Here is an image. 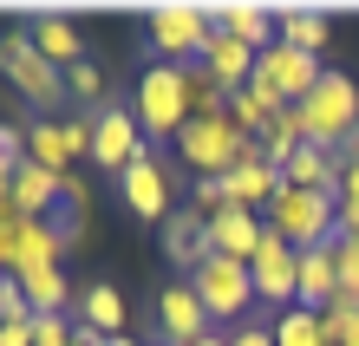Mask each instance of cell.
I'll use <instances>...</instances> for the list:
<instances>
[{
  "mask_svg": "<svg viewBox=\"0 0 359 346\" xmlns=\"http://www.w3.org/2000/svg\"><path fill=\"white\" fill-rule=\"evenodd\" d=\"M196 66H203L209 79H216V85H222V92H229V98H236V92H242V85H248V79H255V53H248V46H242V39H236V33H216V39H209V53L196 59Z\"/></svg>",
  "mask_w": 359,
  "mask_h": 346,
  "instance_id": "18",
  "label": "cell"
},
{
  "mask_svg": "<svg viewBox=\"0 0 359 346\" xmlns=\"http://www.w3.org/2000/svg\"><path fill=\"white\" fill-rule=\"evenodd\" d=\"M353 346H359V340H353Z\"/></svg>",
  "mask_w": 359,
  "mask_h": 346,
  "instance_id": "46",
  "label": "cell"
},
{
  "mask_svg": "<svg viewBox=\"0 0 359 346\" xmlns=\"http://www.w3.org/2000/svg\"><path fill=\"white\" fill-rule=\"evenodd\" d=\"M46 222L59 229V242H66V255H72L79 242H86V229H92V222H86V209H59V215H46Z\"/></svg>",
  "mask_w": 359,
  "mask_h": 346,
  "instance_id": "36",
  "label": "cell"
},
{
  "mask_svg": "<svg viewBox=\"0 0 359 346\" xmlns=\"http://www.w3.org/2000/svg\"><path fill=\"white\" fill-rule=\"evenodd\" d=\"M320 59H307V53H294V46H281V39H274V46L268 53H255V79L268 85V92L274 98H281V105H301L307 92H313V85H320Z\"/></svg>",
  "mask_w": 359,
  "mask_h": 346,
  "instance_id": "10",
  "label": "cell"
},
{
  "mask_svg": "<svg viewBox=\"0 0 359 346\" xmlns=\"http://www.w3.org/2000/svg\"><path fill=\"white\" fill-rule=\"evenodd\" d=\"M274 346H327L320 314H313V307H287V314H274Z\"/></svg>",
  "mask_w": 359,
  "mask_h": 346,
  "instance_id": "27",
  "label": "cell"
},
{
  "mask_svg": "<svg viewBox=\"0 0 359 346\" xmlns=\"http://www.w3.org/2000/svg\"><path fill=\"white\" fill-rule=\"evenodd\" d=\"M301 144H307V131H301V112L287 105V112H281V118H274L268 131H262V150H268V164H287Z\"/></svg>",
  "mask_w": 359,
  "mask_h": 346,
  "instance_id": "29",
  "label": "cell"
},
{
  "mask_svg": "<svg viewBox=\"0 0 359 346\" xmlns=\"http://www.w3.org/2000/svg\"><path fill=\"white\" fill-rule=\"evenodd\" d=\"M281 112H287V105L274 98V92H268L262 79H248L242 92L229 98V118H236V131H242V138H262V131H268V124L281 118Z\"/></svg>",
  "mask_w": 359,
  "mask_h": 346,
  "instance_id": "22",
  "label": "cell"
},
{
  "mask_svg": "<svg viewBox=\"0 0 359 346\" xmlns=\"http://www.w3.org/2000/svg\"><path fill=\"white\" fill-rule=\"evenodd\" d=\"M262 222L281 235L294 255H307L320 242H340V197H333V189H294V183H281V197L268 203Z\"/></svg>",
  "mask_w": 359,
  "mask_h": 346,
  "instance_id": "1",
  "label": "cell"
},
{
  "mask_svg": "<svg viewBox=\"0 0 359 346\" xmlns=\"http://www.w3.org/2000/svg\"><path fill=\"white\" fill-rule=\"evenodd\" d=\"M281 177L294 189H333V197H340V164H333V150H320V144H301L281 164Z\"/></svg>",
  "mask_w": 359,
  "mask_h": 346,
  "instance_id": "23",
  "label": "cell"
},
{
  "mask_svg": "<svg viewBox=\"0 0 359 346\" xmlns=\"http://www.w3.org/2000/svg\"><path fill=\"white\" fill-rule=\"evenodd\" d=\"M72 314H79V327H86V333L118 340V327H124V294L111 288V281H92V288H79Z\"/></svg>",
  "mask_w": 359,
  "mask_h": 346,
  "instance_id": "20",
  "label": "cell"
},
{
  "mask_svg": "<svg viewBox=\"0 0 359 346\" xmlns=\"http://www.w3.org/2000/svg\"><path fill=\"white\" fill-rule=\"evenodd\" d=\"M333 294H340V262H333V242H320V248L301 255V294H294V307H313V314H320Z\"/></svg>",
  "mask_w": 359,
  "mask_h": 346,
  "instance_id": "21",
  "label": "cell"
},
{
  "mask_svg": "<svg viewBox=\"0 0 359 346\" xmlns=\"http://www.w3.org/2000/svg\"><path fill=\"white\" fill-rule=\"evenodd\" d=\"M340 203H359V164L340 170Z\"/></svg>",
  "mask_w": 359,
  "mask_h": 346,
  "instance_id": "40",
  "label": "cell"
},
{
  "mask_svg": "<svg viewBox=\"0 0 359 346\" xmlns=\"http://www.w3.org/2000/svg\"><path fill=\"white\" fill-rule=\"evenodd\" d=\"M79 320L72 314H33V346H72Z\"/></svg>",
  "mask_w": 359,
  "mask_h": 346,
  "instance_id": "32",
  "label": "cell"
},
{
  "mask_svg": "<svg viewBox=\"0 0 359 346\" xmlns=\"http://www.w3.org/2000/svg\"><path fill=\"white\" fill-rule=\"evenodd\" d=\"M274 39L307 53V59H320L327 39H333V13L327 7H274Z\"/></svg>",
  "mask_w": 359,
  "mask_h": 346,
  "instance_id": "13",
  "label": "cell"
},
{
  "mask_svg": "<svg viewBox=\"0 0 359 346\" xmlns=\"http://www.w3.org/2000/svg\"><path fill=\"white\" fill-rule=\"evenodd\" d=\"M0 72H7V79H13V92H20V98H33V105H59V98H66V72L39 59L33 27H13L7 39H0Z\"/></svg>",
  "mask_w": 359,
  "mask_h": 346,
  "instance_id": "5",
  "label": "cell"
},
{
  "mask_svg": "<svg viewBox=\"0 0 359 346\" xmlns=\"http://www.w3.org/2000/svg\"><path fill=\"white\" fill-rule=\"evenodd\" d=\"M0 327H33V300L13 274H0Z\"/></svg>",
  "mask_w": 359,
  "mask_h": 346,
  "instance_id": "31",
  "label": "cell"
},
{
  "mask_svg": "<svg viewBox=\"0 0 359 346\" xmlns=\"http://www.w3.org/2000/svg\"><path fill=\"white\" fill-rule=\"evenodd\" d=\"M72 346H104V340H98V333H86V327H79V340H72Z\"/></svg>",
  "mask_w": 359,
  "mask_h": 346,
  "instance_id": "44",
  "label": "cell"
},
{
  "mask_svg": "<svg viewBox=\"0 0 359 346\" xmlns=\"http://www.w3.org/2000/svg\"><path fill=\"white\" fill-rule=\"evenodd\" d=\"M189 288H196V300L209 307V320H242L255 307V274H248V262H229V255H209V262L189 274Z\"/></svg>",
  "mask_w": 359,
  "mask_h": 346,
  "instance_id": "6",
  "label": "cell"
},
{
  "mask_svg": "<svg viewBox=\"0 0 359 346\" xmlns=\"http://www.w3.org/2000/svg\"><path fill=\"white\" fill-rule=\"evenodd\" d=\"M144 150L151 144H144V131H137V112H118V105H98L92 112V164L98 170H118L124 177Z\"/></svg>",
  "mask_w": 359,
  "mask_h": 346,
  "instance_id": "8",
  "label": "cell"
},
{
  "mask_svg": "<svg viewBox=\"0 0 359 346\" xmlns=\"http://www.w3.org/2000/svg\"><path fill=\"white\" fill-rule=\"evenodd\" d=\"M209 39H216V27H209L203 0H163V7H151V46H157L163 66H196L209 53Z\"/></svg>",
  "mask_w": 359,
  "mask_h": 346,
  "instance_id": "4",
  "label": "cell"
},
{
  "mask_svg": "<svg viewBox=\"0 0 359 346\" xmlns=\"http://www.w3.org/2000/svg\"><path fill=\"white\" fill-rule=\"evenodd\" d=\"M229 209H248V215H268V203L274 197H281V164H236V170H229Z\"/></svg>",
  "mask_w": 359,
  "mask_h": 346,
  "instance_id": "15",
  "label": "cell"
},
{
  "mask_svg": "<svg viewBox=\"0 0 359 346\" xmlns=\"http://www.w3.org/2000/svg\"><path fill=\"white\" fill-rule=\"evenodd\" d=\"M333 262H340V294L359 300V235H340V242H333Z\"/></svg>",
  "mask_w": 359,
  "mask_h": 346,
  "instance_id": "34",
  "label": "cell"
},
{
  "mask_svg": "<svg viewBox=\"0 0 359 346\" xmlns=\"http://www.w3.org/2000/svg\"><path fill=\"white\" fill-rule=\"evenodd\" d=\"M301 112V131L307 144H320V150H340L346 131H359V85L346 72H320V85L294 105Z\"/></svg>",
  "mask_w": 359,
  "mask_h": 346,
  "instance_id": "3",
  "label": "cell"
},
{
  "mask_svg": "<svg viewBox=\"0 0 359 346\" xmlns=\"http://www.w3.org/2000/svg\"><path fill=\"white\" fill-rule=\"evenodd\" d=\"M189 346H229V333H203V340H189Z\"/></svg>",
  "mask_w": 359,
  "mask_h": 346,
  "instance_id": "43",
  "label": "cell"
},
{
  "mask_svg": "<svg viewBox=\"0 0 359 346\" xmlns=\"http://www.w3.org/2000/svg\"><path fill=\"white\" fill-rule=\"evenodd\" d=\"M203 7H209V27L236 33L248 53H268L274 46V7H262V0H203Z\"/></svg>",
  "mask_w": 359,
  "mask_h": 346,
  "instance_id": "12",
  "label": "cell"
},
{
  "mask_svg": "<svg viewBox=\"0 0 359 346\" xmlns=\"http://www.w3.org/2000/svg\"><path fill=\"white\" fill-rule=\"evenodd\" d=\"M66 138H72V157H92V118H72Z\"/></svg>",
  "mask_w": 359,
  "mask_h": 346,
  "instance_id": "38",
  "label": "cell"
},
{
  "mask_svg": "<svg viewBox=\"0 0 359 346\" xmlns=\"http://www.w3.org/2000/svg\"><path fill=\"white\" fill-rule=\"evenodd\" d=\"M157 333H163V346H189V340L216 333V320H209V307L196 300L189 281H177V288L157 294Z\"/></svg>",
  "mask_w": 359,
  "mask_h": 346,
  "instance_id": "11",
  "label": "cell"
},
{
  "mask_svg": "<svg viewBox=\"0 0 359 346\" xmlns=\"http://www.w3.org/2000/svg\"><path fill=\"white\" fill-rule=\"evenodd\" d=\"M66 262V242H59V229L53 222H20V268L13 274H33V268H59Z\"/></svg>",
  "mask_w": 359,
  "mask_h": 346,
  "instance_id": "25",
  "label": "cell"
},
{
  "mask_svg": "<svg viewBox=\"0 0 359 346\" xmlns=\"http://www.w3.org/2000/svg\"><path fill=\"white\" fill-rule=\"evenodd\" d=\"M104 346H131V340H124V333H118V340H104Z\"/></svg>",
  "mask_w": 359,
  "mask_h": 346,
  "instance_id": "45",
  "label": "cell"
},
{
  "mask_svg": "<svg viewBox=\"0 0 359 346\" xmlns=\"http://www.w3.org/2000/svg\"><path fill=\"white\" fill-rule=\"evenodd\" d=\"M13 281L27 288L33 314H72V300H79V288L66 281V268H33V274H13Z\"/></svg>",
  "mask_w": 359,
  "mask_h": 346,
  "instance_id": "24",
  "label": "cell"
},
{
  "mask_svg": "<svg viewBox=\"0 0 359 346\" xmlns=\"http://www.w3.org/2000/svg\"><path fill=\"white\" fill-rule=\"evenodd\" d=\"M157 235H163V255H170L177 268H189V274H196V268L209 262V222H203L196 209H177Z\"/></svg>",
  "mask_w": 359,
  "mask_h": 346,
  "instance_id": "19",
  "label": "cell"
},
{
  "mask_svg": "<svg viewBox=\"0 0 359 346\" xmlns=\"http://www.w3.org/2000/svg\"><path fill=\"white\" fill-rule=\"evenodd\" d=\"M189 209H196L203 222H209V215H222V209H229V183H222V177H196V189H189Z\"/></svg>",
  "mask_w": 359,
  "mask_h": 346,
  "instance_id": "33",
  "label": "cell"
},
{
  "mask_svg": "<svg viewBox=\"0 0 359 346\" xmlns=\"http://www.w3.org/2000/svg\"><path fill=\"white\" fill-rule=\"evenodd\" d=\"M320 333H327V346H353L359 340V300L353 294H333L320 307Z\"/></svg>",
  "mask_w": 359,
  "mask_h": 346,
  "instance_id": "28",
  "label": "cell"
},
{
  "mask_svg": "<svg viewBox=\"0 0 359 346\" xmlns=\"http://www.w3.org/2000/svg\"><path fill=\"white\" fill-rule=\"evenodd\" d=\"M333 164H340V170H346V164H359V131H346V138H340V150H333Z\"/></svg>",
  "mask_w": 359,
  "mask_h": 346,
  "instance_id": "39",
  "label": "cell"
},
{
  "mask_svg": "<svg viewBox=\"0 0 359 346\" xmlns=\"http://www.w3.org/2000/svg\"><path fill=\"white\" fill-rule=\"evenodd\" d=\"M189 118H229V92L203 66H189Z\"/></svg>",
  "mask_w": 359,
  "mask_h": 346,
  "instance_id": "30",
  "label": "cell"
},
{
  "mask_svg": "<svg viewBox=\"0 0 359 346\" xmlns=\"http://www.w3.org/2000/svg\"><path fill=\"white\" fill-rule=\"evenodd\" d=\"M0 346H33V327H0Z\"/></svg>",
  "mask_w": 359,
  "mask_h": 346,
  "instance_id": "42",
  "label": "cell"
},
{
  "mask_svg": "<svg viewBox=\"0 0 359 346\" xmlns=\"http://www.w3.org/2000/svg\"><path fill=\"white\" fill-rule=\"evenodd\" d=\"M262 235H268V222H262V215H248V209H222V215H209V255L255 262Z\"/></svg>",
  "mask_w": 359,
  "mask_h": 346,
  "instance_id": "14",
  "label": "cell"
},
{
  "mask_svg": "<svg viewBox=\"0 0 359 346\" xmlns=\"http://www.w3.org/2000/svg\"><path fill=\"white\" fill-rule=\"evenodd\" d=\"M229 346H274V327H255V320H242V327L229 333Z\"/></svg>",
  "mask_w": 359,
  "mask_h": 346,
  "instance_id": "37",
  "label": "cell"
},
{
  "mask_svg": "<svg viewBox=\"0 0 359 346\" xmlns=\"http://www.w3.org/2000/svg\"><path fill=\"white\" fill-rule=\"evenodd\" d=\"M0 215H13V164H0Z\"/></svg>",
  "mask_w": 359,
  "mask_h": 346,
  "instance_id": "41",
  "label": "cell"
},
{
  "mask_svg": "<svg viewBox=\"0 0 359 346\" xmlns=\"http://www.w3.org/2000/svg\"><path fill=\"white\" fill-rule=\"evenodd\" d=\"M27 157L39 170H53V177H66V164H72V138H66V124H46L39 118L33 131H27Z\"/></svg>",
  "mask_w": 359,
  "mask_h": 346,
  "instance_id": "26",
  "label": "cell"
},
{
  "mask_svg": "<svg viewBox=\"0 0 359 346\" xmlns=\"http://www.w3.org/2000/svg\"><path fill=\"white\" fill-rule=\"evenodd\" d=\"M124 203H131V215H137V222H170V215H177V183H170V170H163V157H157V150H144V157L131 164V170H124Z\"/></svg>",
  "mask_w": 359,
  "mask_h": 346,
  "instance_id": "7",
  "label": "cell"
},
{
  "mask_svg": "<svg viewBox=\"0 0 359 346\" xmlns=\"http://www.w3.org/2000/svg\"><path fill=\"white\" fill-rule=\"evenodd\" d=\"M66 98H104V72L92 66V59H86V66H72V72H66Z\"/></svg>",
  "mask_w": 359,
  "mask_h": 346,
  "instance_id": "35",
  "label": "cell"
},
{
  "mask_svg": "<svg viewBox=\"0 0 359 346\" xmlns=\"http://www.w3.org/2000/svg\"><path fill=\"white\" fill-rule=\"evenodd\" d=\"M59 203H66V189H59L53 170H39L33 157L13 164V215H33V222H46V215H59Z\"/></svg>",
  "mask_w": 359,
  "mask_h": 346,
  "instance_id": "16",
  "label": "cell"
},
{
  "mask_svg": "<svg viewBox=\"0 0 359 346\" xmlns=\"http://www.w3.org/2000/svg\"><path fill=\"white\" fill-rule=\"evenodd\" d=\"M137 131L144 138H177L189 124V66H163V59H151V66L137 72Z\"/></svg>",
  "mask_w": 359,
  "mask_h": 346,
  "instance_id": "2",
  "label": "cell"
},
{
  "mask_svg": "<svg viewBox=\"0 0 359 346\" xmlns=\"http://www.w3.org/2000/svg\"><path fill=\"white\" fill-rule=\"evenodd\" d=\"M248 274H255V300H268V307H294V294H301V255H294L281 235H262V248H255V262H248Z\"/></svg>",
  "mask_w": 359,
  "mask_h": 346,
  "instance_id": "9",
  "label": "cell"
},
{
  "mask_svg": "<svg viewBox=\"0 0 359 346\" xmlns=\"http://www.w3.org/2000/svg\"><path fill=\"white\" fill-rule=\"evenodd\" d=\"M33 46H39V59L59 66V72L86 66V39H79V27H72L66 13H33Z\"/></svg>",
  "mask_w": 359,
  "mask_h": 346,
  "instance_id": "17",
  "label": "cell"
}]
</instances>
